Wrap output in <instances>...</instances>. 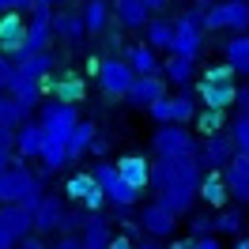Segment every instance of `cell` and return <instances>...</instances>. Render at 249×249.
Returning <instances> with one entry per match:
<instances>
[{"label":"cell","instance_id":"obj_1","mask_svg":"<svg viewBox=\"0 0 249 249\" xmlns=\"http://www.w3.org/2000/svg\"><path fill=\"white\" fill-rule=\"evenodd\" d=\"M200 178H204L200 155H181V159L155 155V162H151V189L174 215L193 212V204L200 200Z\"/></svg>","mask_w":249,"mask_h":249},{"label":"cell","instance_id":"obj_2","mask_svg":"<svg viewBox=\"0 0 249 249\" xmlns=\"http://www.w3.org/2000/svg\"><path fill=\"white\" fill-rule=\"evenodd\" d=\"M46 196V185H42V174L27 170V166H8L0 170V208L4 204H23V208H38Z\"/></svg>","mask_w":249,"mask_h":249},{"label":"cell","instance_id":"obj_3","mask_svg":"<svg viewBox=\"0 0 249 249\" xmlns=\"http://www.w3.org/2000/svg\"><path fill=\"white\" fill-rule=\"evenodd\" d=\"M94 79H98V87H102L106 98H124L128 87H132V79H136V68L124 57H102L98 68H94Z\"/></svg>","mask_w":249,"mask_h":249},{"label":"cell","instance_id":"obj_4","mask_svg":"<svg viewBox=\"0 0 249 249\" xmlns=\"http://www.w3.org/2000/svg\"><path fill=\"white\" fill-rule=\"evenodd\" d=\"M204 27L208 31H249V0H223V4H208L204 12Z\"/></svg>","mask_w":249,"mask_h":249},{"label":"cell","instance_id":"obj_5","mask_svg":"<svg viewBox=\"0 0 249 249\" xmlns=\"http://www.w3.org/2000/svg\"><path fill=\"white\" fill-rule=\"evenodd\" d=\"M42 128H46L49 140H64L68 143V136H72V128L79 124V109L76 102H61V98H49V102H42Z\"/></svg>","mask_w":249,"mask_h":249},{"label":"cell","instance_id":"obj_6","mask_svg":"<svg viewBox=\"0 0 249 249\" xmlns=\"http://www.w3.org/2000/svg\"><path fill=\"white\" fill-rule=\"evenodd\" d=\"M91 174L98 178V185H102V193H106L109 204H117V208H132V204L140 200V189L128 185V181L121 178L117 162H94Z\"/></svg>","mask_w":249,"mask_h":249},{"label":"cell","instance_id":"obj_7","mask_svg":"<svg viewBox=\"0 0 249 249\" xmlns=\"http://www.w3.org/2000/svg\"><path fill=\"white\" fill-rule=\"evenodd\" d=\"M155 155H174V159H181V155H200V143H196V136L189 132L185 124H159L155 128Z\"/></svg>","mask_w":249,"mask_h":249},{"label":"cell","instance_id":"obj_8","mask_svg":"<svg viewBox=\"0 0 249 249\" xmlns=\"http://www.w3.org/2000/svg\"><path fill=\"white\" fill-rule=\"evenodd\" d=\"M27 38H31V19L23 12H4L0 16V53L19 57L27 49Z\"/></svg>","mask_w":249,"mask_h":249},{"label":"cell","instance_id":"obj_9","mask_svg":"<svg viewBox=\"0 0 249 249\" xmlns=\"http://www.w3.org/2000/svg\"><path fill=\"white\" fill-rule=\"evenodd\" d=\"M64 196H68V200H79L87 212H98V208L106 204V193H102V185H98V178H94L91 170L72 174V178L64 181Z\"/></svg>","mask_w":249,"mask_h":249},{"label":"cell","instance_id":"obj_10","mask_svg":"<svg viewBox=\"0 0 249 249\" xmlns=\"http://www.w3.org/2000/svg\"><path fill=\"white\" fill-rule=\"evenodd\" d=\"M234 155H238V143H234V136L227 132H215V136H204L200 140V162L204 170H227L234 162Z\"/></svg>","mask_w":249,"mask_h":249},{"label":"cell","instance_id":"obj_11","mask_svg":"<svg viewBox=\"0 0 249 249\" xmlns=\"http://www.w3.org/2000/svg\"><path fill=\"white\" fill-rule=\"evenodd\" d=\"M166 94V76L162 72H155V76H136L132 79V87H128V94H124V102L136 109H151Z\"/></svg>","mask_w":249,"mask_h":249},{"label":"cell","instance_id":"obj_12","mask_svg":"<svg viewBox=\"0 0 249 249\" xmlns=\"http://www.w3.org/2000/svg\"><path fill=\"white\" fill-rule=\"evenodd\" d=\"M64 215H68V208H64L61 196H42V204L34 208V234H53V231H64Z\"/></svg>","mask_w":249,"mask_h":249},{"label":"cell","instance_id":"obj_13","mask_svg":"<svg viewBox=\"0 0 249 249\" xmlns=\"http://www.w3.org/2000/svg\"><path fill=\"white\" fill-rule=\"evenodd\" d=\"M140 227L151 234V238H170L174 227H178V215H174L162 200H151V204L140 212Z\"/></svg>","mask_w":249,"mask_h":249},{"label":"cell","instance_id":"obj_14","mask_svg":"<svg viewBox=\"0 0 249 249\" xmlns=\"http://www.w3.org/2000/svg\"><path fill=\"white\" fill-rule=\"evenodd\" d=\"M42 147H46V128H42V121H27L16 128V155L19 159H38L42 155Z\"/></svg>","mask_w":249,"mask_h":249},{"label":"cell","instance_id":"obj_15","mask_svg":"<svg viewBox=\"0 0 249 249\" xmlns=\"http://www.w3.org/2000/svg\"><path fill=\"white\" fill-rule=\"evenodd\" d=\"M113 19L121 23V31H140L151 23V8L143 0H113Z\"/></svg>","mask_w":249,"mask_h":249},{"label":"cell","instance_id":"obj_16","mask_svg":"<svg viewBox=\"0 0 249 249\" xmlns=\"http://www.w3.org/2000/svg\"><path fill=\"white\" fill-rule=\"evenodd\" d=\"M223 178H227V185H231V196L249 208V155L246 151L234 155V162L223 170Z\"/></svg>","mask_w":249,"mask_h":249},{"label":"cell","instance_id":"obj_17","mask_svg":"<svg viewBox=\"0 0 249 249\" xmlns=\"http://www.w3.org/2000/svg\"><path fill=\"white\" fill-rule=\"evenodd\" d=\"M0 227L23 242V238H31V231H34V212L23 208V204H4V208H0Z\"/></svg>","mask_w":249,"mask_h":249},{"label":"cell","instance_id":"obj_18","mask_svg":"<svg viewBox=\"0 0 249 249\" xmlns=\"http://www.w3.org/2000/svg\"><path fill=\"white\" fill-rule=\"evenodd\" d=\"M196 94H200L204 106L215 109H231L238 102V87L234 83H208V79H196Z\"/></svg>","mask_w":249,"mask_h":249},{"label":"cell","instance_id":"obj_19","mask_svg":"<svg viewBox=\"0 0 249 249\" xmlns=\"http://www.w3.org/2000/svg\"><path fill=\"white\" fill-rule=\"evenodd\" d=\"M227 196H231V185H227L223 170H204V178H200V200L219 212V208H227Z\"/></svg>","mask_w":249,"mask_h":249},{"label":"cell","instance_id":"obj_20","mask_svg":"<svg viewBox=\"0 0 249 249\" xmlns=\"http://www.w3.org/2000/svg\"><path fill=\"white\" fill-rule=\"evenodd\" d=\"M46 91L53 94V98H61V102H83V94H87V83H83V76H72V72H64L61 79H46Z\"/></svg>","mask_w":249,"mask_h":249},{"label":"cell","instance_id":"obj_21","mask_svg":"<svg viewBox=\"0 0 249 249\" xmlns=\"http://www.w3.org/2000/svg\"><path fill=\"white\" fill-rule=\"evenodd\" d=\"M117 170H121V178L128 181V185H136L140 193L151 185V162H147L143 155H121L117 159Z\"/></svg>","mask_w":249,"mask_h":249},{"label":"cell","instance_id":"obj_22","mask_svg":"<svg viewBox=\"0 0 249 249\" xmlns=\"http://www.w3.org/2000/svg\"><path fill=\"white\" fill-rule=\"evenodd\" d=\"M53 31L61 42L68 46H79L83 38H87V23H83V12H61V16H53Z\"/></svg>","mask_w":249,"mask_h":249},{"label":"cell","instance_id":"obj_23","mask_svg":"<svg viewBox=\"0 0 249 249\" xmlns=\"http://www.w3.org/2000/svg\"><path fill=\"white\" fill-rule=\"evenodd\" d=\"M79 238H83V249H109L113 231H109V223L98 215V212H91L87 223H83V231H79Z\"/></svg>","mask_w":249,"mask_h":249},{"label":"cell","instance_id":"obj_24","mask_svg":"<svg viewBox=\"0 0 249 249\" xmlns=\"http://www.w3.org/2000/svg\"><path fill=\"white\" fill-rule=\"evenodd\" d=\"M124 61H128L132 68H136V76H155V72H162V64H159V49L151 46V42H140V46H128Z\"/></svg>","mask_w":249,"mask_h":249},{"label":"cell","instance_id":"obj_25","mask_svg":"<svg viewBox=\"0 0 249 249\" xmlns=\"http://www.w3.org/2000/svg\"><path fill=\"white\" fill-rule=\"evenodd\" d=\"M83 23H87V34H106L109 27V12H113V4H106V0H83Z\"/></svg>","mask_w":249,"mask_h":249},{"label":"cell","instance_id":"obj_26","mask_svg":"<svg viewBox=\"0 0 249 249\" xmlns=\"http://www.w3.org/2000/svg\"><path fill=\"white\" fill-rule=\"evenodd\" d=\"M31 117V109L19 102L12 91H0V128H19V124Z\"/></svg>","mask_w":249,"mask_h":249},{"label":"cell","instance_id":"obj_27","mask_svg":"<svg viewBox=\"0 0 249 249\" xmlns=\"http://www.w3.org/2000/svg\"><path fill=\"white\" fill-rule=\"evenodd\" d=\"M38 162H42V174H57L61 166H68V162H72L68 143H64V140H49V136H46V147H42Z\"/></svg>","mask_w":249,"mask_h":249},{"label":"cell","instance_id":"obj_28","mask_svg":"<svg viewBox=\"0 0 249 249\" xmlns=\"http://www.w3.org/2000/svg\"><path fill=\"white\" fill-rule=\"evenodd\" d=\"M94 136H98V128H94L91 121H79L76 128H72V136H68V155H72V162H79V159L94 147Z\"/></svg>","mask_w":249,"mask_h":249},{"label":"cell","instance_id":"obj_29","mask_svg":"<svg viewBox=\"0 0 249 249\" xmlns=\"http://www.w3.org/2000/svg\"><path fill=\"white\" fill-rule=\"evenodd\" d=\"M200 94L196 91H189V87H181V91L174 94V121L178 124H189V121H196V113H200Z\"/></svg>","mask_w":249,"mask_h":249},{"label":"cell","instance_id":"obj_30","mask_svg":"<svg viewBox=\"0 0 249 249\" xmlns=\"http://www.w3.org/2000/svg\"><path fill=\"white\" fill-rule=\"evenodd\" d=\"M193 64H196V61H189V57H174V53H170V61L162 64L166 83H174L178 91H181V87H189V83H193V76H196V72H193Z\"/></svg>","mask_w":249,"mask_h":249},{"label":"cell","instance_id":"obj_31","mask_svg":"<svg viewBox=\"0 0 249 249\" xmlns=\"http://www.w3.org/2000/svg\"><path fill=\"white\" fill-rule=\"evenodd\" d=\"M223 57L238 68V76H249V31L246 34H234L231 42L223 46Z\"/></svg>","mask_w":249,"mask_h":249},{"label":"cell","instance_id":"obj_32","mask_svg":"<svg viewBox=\"0 0 249 249\" xmlns=\"http://www.w3.org/2000/svg\"><path fill=\"white\" fill-rule=\"evenodd\" d=\"M143 31H147V42H151L155 49H170L178 23H174V19H159V16H151V23H147Z\"/></svg>","mask_w":249,"mask_h":249},{"label":"cell","instance_id":"obj_33","mask_svg":"<svg viewBox=\"0 0 249 249\" xmlns=\"http://www.w3.org/2000/svg\"><path fill=\"white\" fill-rule=\"evenodd\" d=\"M53 68H57V57H53L49 49H42V53H34V57H27V61L19 64V72H27V76H34V79H49Z\"/></svg>","mask_w":249,"mask_h":249},{"label":"cell","instance_id":"obj_34","mask_svg":"<svg viewBox=\"0 0 249 249\" xmlns=\"http://www.w3.org/2000/svg\"><path fill=\"white\" fill-rule=\"evenodd\" d=\"M196 128H200V136H215L227 128V109H215V106H200L196 113Z\"/></svg>","mask_w":249,"mask_h":249},{"label":"cell","instance_id":"obj_35","mask_svg":"<svg viewBox=\"0 0 249 249\" xmlns=\"http://www.w3.org/2000/svg\"><path fill=\"white\" fill-rule=\"evenodd\" d=\"M246 219H242V208H219L215 215V231L219 234H242Z\"/></svg>","mask_w":249,"mask_h":249},{"label":"cell","instance_id":"obj_36","mask_svg":"<svg viewBox=\"0 0 249 249\" xmlns=\"http://www.w3.org/2000/svg\"><path fill=\"white\" fill-rule=\"evenodd\" d=\"M234 76H238V68L231 61H223V64H208L200 79H208V83H234Z\"/></svg>","mask_w":249,"mask_h":249},{"label":"cell","instance_id":"obj_37","mask_svg":"<svg viewBox=\"0 0 249 249\" xmlns=\"http://www.w3.org/2000/svg\"><path fill=\"white\" fill-rule=\"evenodd\" d=\"M147 113H151V121H155V124H170L174 121V94H162Z\"/></svg>","mask_w":249,"mask_h":249},{"label":"cell","instance_id":"obj_38","mask_svg":"<svg viewBox=\"0 0 249 249\" xmlns=\"http://www.w3.org/2000/svg\"><path fill=\"white\" fill-rule=\"evenodd\" d=\"M12 155H16V128H0V170L12 166Z\"/></svg>","mask_w":249,"mask_h":249},{"label":"cell","instance_id":"obj_39","mask_svg":"<svg viewBox=\"0 0 249 249\" xmlns=\"http://www.w3.org/2000/svg\"><path fill=\"white\" fill-rule=\"evenodd\" d=\"M231 136H234V143H238V151L249 155V113H238V121L231 124Z\"/></svg>","mask_w":249,"mask_h":249},{"label":"cell","instance_id":"obj_40","mask_svg":"<svg viewBox=\"0 0 249 249\" xmlns=\"http://www.w3.org/2000/svg\"><path fill=\"white\" fill-rule=\"evenodd\" d=\"M16 68H19V64L12 61L8 53H0V91H8V83L16 79Z\"/></svg>","mask_w":249,"mask_h":249},{"label":"cell","instance_id":"obj_41","mask_svg":"<svg viewBox=\"0 0 249 249\" xmlns=\"http://www.w3.org/2000/svg\"><path fill=\"white\" fill-rule=\"evenodd\" d=\"M87 215H91L87 208H83V212H68V215H64V231H61V234H76V231H83Z\"/></svg>","mask_w":249,"mask_h":249},{"label":"cell","instance_id":"obj_42","mask_svg":"<svg viewBox=\"0 0 249 249\" xmlns=\"http://www.w3.org/2000/svg\"><path fill=\"white\" fill-rule=\"evenodd\" d=\"M189 231H193V238H204V234H212V231H215V219H208V215H193Z\"/></svg>","mask_w":249,"mask_h":249},{"label":"cell","instance_id":"obj_43","mask_svg":"<svg viewBox=\"0 0 249 249\" xmlns=\"http://www.w3.org/2000/svg\"><path fill=\"white\" fill-rule=\"evenodd\" d=\"M38 0H0V16L4 12H34Z\"/></svg>","mask_w":249,"mask_h":249},{"label":"cell","instance_id":"obj_44","mask_svg":"<svg viewBox=\"0 0 249 249\" xmlns=\"http://www.w3.org/2000/svg\"><path fill=\"white\" fill-rule=\"evenodd\" d=\"M49 249H83V238L79 234H61V242L49 246Z\"/></svg>","mask_w":249,"mask_h":249},{"label":"cell","instance_id":"obj_45","mask_svg":"<svg viewBox=\"0 0 249 249\" xmlns=\"http://www.w3.org/2000/svg\"><path fill=\"white\" fill-rule=\"evenodd\" d=\"M19 249H49V246L42 242V234H31V238H23V242H19Z\"/></svg>","mask_w":249,"mask_h":249},{"label":"cell","instance_id":"obj_46","mask_svg":"<svg viewBox=\"0 0 249 249\" xmlns=\"http://www.w3.org/2000/svg\"><path fill=\"white\" fill-rule=\"evenodd\" d=\"M16 246H19V238H16V234H8L4 227H0V249H16Z\"/></svg>","mask_w":249,"mask_h":249},{"label":"cell","instance_id":"obj_47","mask_svg":"<svg viewBox=\"0 0 249 249\" xmlns=\"http://www.w3.org/2000/svg\"><path fill=\"white\" fill-rule=\"evenodd\" d=\"M91 151H94L98 159H102V155L109 151V140H106V136H94V147H91Z\"/></svg>","mask_w":249,"mask_h":249},{"label":"cell","instance_id":"obj_48","mask_svg":"<svg viewBox=\"0 0 249 249\" xmlns=\"http://www.w3.org/2000/svg\"><path fill=\"white\" fill-rule=\"evenodd\" d=\"M196 249H223V246H219L212 234H204V238H196Z\"/></svg>","mask_w":249,"mask_h":249},{"label":"cell","instance_id":"obj_49","mask_svg":"<svg viewBox=\"0 0 249 249\" xmlns=\"http://www.w3.org/2000/svg\"><path fill=\"white\" fill-rule=\"evenodd\" d=\"M234 106L242 109V113H249V87H242V91H238V102H234Z\"/></svg>","mask_w":249,"mask_h":249},{"label":"cell","instance_id":"obj_50","mask_svg":"<svg viewBox=\"0 0 249 249\" xmlns=\"http://www.w3.org/2000/svg\"><path fill=\"white\" fill-rule=\"evenodd\" d=\"M109 249H136V246H132V242H128V238H124V234H121V238H117V234H113V242H109Z\"/></svg>","mask_w":249,"mask_h":249},{"label":"cell","instance_id":"obj_51","mask_svg":"<svg viewBox=\"0 0 249 249\" xmlns=\"http://www.w3.org/2000/svg\"><path fill=\"white\" fill-rule=\"evenodd\" d=\"M143 4H147V8H151V16H159V12H162V8H166V4H170V0H143Z\"/></svg>","mask_w":249,"mask_h":249},{"label":"cell","instance_id":"obj_52","mask_svg":"<svg viewBox=\"0 0 249 249\" xmlns=\"http://www.w3.org/2000/svg\"><path fill=\"white\" fill-rule=\"evenodd\" d=\"M170 249H196V238H185V242H174Z\"/></svg>","mask_w":249,"mask_h":249},{"label":"cell","instance_id":"obj_53","mask_svg":"<svg viewBox=\"0 0 249 249\" xmlns=\"http://www.w3.org/2000/svg\"><path fill=\"white\" fill-rule=\"evenodd\" d=\"M136 249H159V246H155V238H147V242H140Z\"/></svg>","mask_w":249,"mask_h":249},{"label":"cell","instance_id":"obj_54","mask_svg":"<svg viewBox=\"0 0 249 249\" xmlns=\"http://www.w3.org/2000/svg\"><path fill=\"white\" fill-rule=\"evenodd\" d=\"M234 249H249V238H238V246Z\"/></svg>","mask_w":249,"mask_h":249},{"label":"cell","instance_id":"obj_55","mask_svg":"<svg viewBox=\"0 0 249 249\" xmlns=\"http://www.w3.org/2000/svg\"><path fill=\"white\" fill-rule=\"evenodd\" d=\"M38 4H68V0H38Z\"/></svg>","mask_w":249,"mask_h":249},{"label":"cell","instance_id":"obj_56","mask_svg":"<svg viewBox=\"0 0 249 249\" xmlns=\"http://www.w3.org/2000/svg\"><path fill=\"white\" fill-rule=\"evenodd\" d=\"M196 4H215V0H196Z\"/></svg>","mask_w":249,"mask_h":249},{"label":"cell","instance_id":"obj_57","mask_svg":"<svg viewBox=\"0 0 249 249\" xmlns=\"http://www.w3.org/2000/svg\"><path fill=\"white\" fill-rule=\"evenodd\" d=\"M170 4H178V0H170Z\"/></svg>","mask_w":249,"mask_h":249}]
</instances>
